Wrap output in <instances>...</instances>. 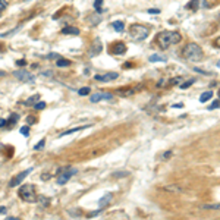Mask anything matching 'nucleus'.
<instances>
[{"instance_id":"nucleus-20","label":"nucleus","mask_w":220,"mask_h":220,"mask_svg":"<svg viewBox=\"0 0 220 220\" xmlns=\"http://www.w3.org/2000/svg\"><path fill=\"white\" fill-rule=\"evenodd\" d=\"M167 59L164 56H160V54H153L150 56V62H166Z\"/></svg>"},{"instance_id":"nucleus-6","label":"nucleus","mask_w":220,"mask_h":220,"mask_svg":"<svg viewBox=\"0 0 220 220\" xmlns=\"http://www.w3.org/2000/svg\"><path fill=\"white\" fill-rule=\"evenodd\" d=\"M13 76L16 78L18 81H21V82H34L35 81V75H31L30 72H27L24 69L15 70L13 72Z\"/></svg>"},{"instance_id":"nucleus-1","label":"nucleus","mask_w":220,"mask_h":220,"mask_svg":"<svg viewBox=\"0 0 220 220\" xmlns=\"http://www.w3.org/2000/svg\"><path fill=\"white\" fill-rule=\"evenodd\" d=\"M181 40L182 37L178 31H161L157 35V44L160 46V49H167L170 46L179 43Z\"/></svg>"},{"instance_id":"nucleus-19","label":"nucleus","mask_w":220,"mask_h":220,"mask_svg":"<svg viewBox=\"0 0 220 220\" xmlns=\"http://www.w3.org/2000/svg\"><path fill=\"white\" fill-rule=\"evenodd\" d=\"M138 90H139V88H135V90H132V88H128V90H120V91H118V94H119V96H131V94H135Z\"/></svg>"},{"instance_id":"nucleus-12","label":"nucleus","mask_w":220,"mask_h":220,"mask_svg":"<svg viewBox=\"0 0 220 220\" xmlns=\"http://www.w3.org/2000/svg\"><path fill=\"white\" fill-rule=\"evenodd\" d=\"M112 198H113V194H110V192H107L104 197H101L100 198V201H99V205L100 207H104V205H107V204L112 201Z\"/></svg>"},{"instance_id":"nucleus-32","label":"nucleus","mask_w":220,"mask_h":220,"mask_svg":"<svg viewBox=\"0 0 220 220\" xmlns=\"http://www.w3.org/2000/svg\"><path fill=\"white\" fill-rule=\"evenodd\" d=\"M44 107H46V103L44 101H40V103L35 104V110H43Z\"/></svg>"},{"instance_id":"nucleus-2","label":"nucleus","mask_w":220,"mask_h":220,"mask_svg":"<svg viewBox=\"0 0 220 220\" xmlns=\"http://www.w3.org/2000/svg\"><path fill=\"white\" fill-rule=\"evenodd\" d=\"M184 56H185V59L191 60V62H198V60L203 59V50H201V47L198 44L189 43L184 49Z\"/></svg>"},{"instance_id":"nucleus-30","label":"nucleus","mask_w":220,"mask_h":220,"mask_svg":"<svg viewBox=\"0 0 220 220\" xmlns=\"http://www.w3.org/2000/svg\"><path fill=\"white\" fill-rule=\"evenodd\" d=\"M28 132H30V128H28V126H22V128H21V134H22L24 136H28V135H30Z\"/></svg>"},{"instance_id":"nucleus-26","label":"nucleus","mask_w":220,"mask_h":220,"mask_svg":"<svg viewBox=\"0 0 220 220\" xmlns=\"http://www.w3.org/2000/svg\"><path fill=\"white\" fill-rule=\"evenodd\" d=\"M172 156H173V151L169 150V151H166V153H163V154H161V160H167V159H170Z\"/></svg>"},{"instance_id":"nucleus-33","label":"nucleus","mask_w":220,"mask_h":220,"mask_svg":"<svg viewBox=\"0 0 220 220\" xmlns=\"http://www.w3.org/2000/svg\"><path fill=\"white\" fill-rule=\"evenodd\" d=\"M194 70H195V72H200V73H203V75H211L210 72H205V70H203V69H198V68H195Z\"/></svg>"},{"instance_id":"nucleus-11","label":"nucleus","mask_w":220,"mask_h":220,"mask_svg":"<svg viewBox=\"0 0 220 220\" xmlns=\"http://www.w3.org/2000/svg\"><path fill=\"white\" fill-rule=\"evenodd\" d=\"M62 34L65 35H79V30L75 28V27H65L62 30Z\"/></svg>"},{"instance_id":"nucleus-4","label":"nucleus","mask_w":220,"mask_h":220,"mask_svg":"<svg viewBox=\"0 0 220 220\" xmlns=\"http://www.w3.org/2000/svg\"><path fill=\"white\" fill-rule=\"evenodd\" d=\"M19 197L27 201V203H34L37 200V194H35V188L33 185H24L19 189Z\"/></svg>"},{"instance_id":"nucleus-15","label":"nucleus","mask_w":220,"mask_h":220,"mask_svg":"<svg viewBox=\"0 0 220 220\" xmlns=\"http://www.w3.org/2000/svg\"><path fill=\"white\" fill-rule=\"evenodd\" d=\"M112 28H113L115 31H118V33H122L123 28H125V24H123L122 21H115V22H112Z\"/></svg>"},{"instance_id":"nucleus-27","label":"nucleus","mask_w":220,"mask_h":220,"mask_svg":"<svg viewBox=\"0 0 220 220\" xmlns=\"http://www.w3.org/2000/svg\"><path fill=\"white\" fill-rule=\"evenodd\" d=\"M101 3H103V0H96L94 1V7H96L97 12H101Z\"/></svg>"},{"instance_id":"nucleus-24","label":"nucleus","mask_w":220,"mask_h":220,"mask_svg":"<svg viewBox=\"0 0 220 220\" xmlns=\"http://www.w3.org/2000/svg\"><path fill=\"white\" fill-rule=\"evenodd\" d=\"M44 142H46V139H40V141L34 145V150H41V148L44 147Z\"/></svg>"},{"instance_id":"nucleus-18","label":"nucleus","mask_w":220,"mask_h":220,"mask_svg":"<svg viewBox=\"0 0 220 220\" xmlns=\"http://www.w3.org/2000/svg\"><path fill=\"white\" fill-rule=\"evenodd\" d=\"M85 128H87V126H78V128H72V129H69V131H65V132L59 134V136L70 135V134H73V132H76V131H82V129H85Z\"/></svg>"},{"instance_id":"nucleus-34","label":"nucleus","mask_w":220,"mask_h":220,"mask_svg":"<svg viewBox=\"0 0 220 220\" xmlns=\"http://www.w3.org/2000/svg\"><path fill=\"white\" fill-rule=\"evenodd\" d=\"M16 65H18V66H21V68H24V66L27 65V62H25V60H18Z\"/></svg>"},{"instance_id":"nucleus-22","label":"nucleus","mask_w":220,"mask_h":220,"mask_svg":"<svg viewBox=\"0 0 220 220\" xmlns=\"http://www.w3.org/2000/svg\"><path fill=\"white\" fill-rule=\"evenodd\" d=\"M38 99H40V96H38V94H37V96H33V97H30V99L25 101V106H31V104H35Z\"/></svg>"},{"instance_id":"nucleus-14","label":"nucleus","mask_w":220,"mask_h":220,"mask_svg":"<svg viewBox=\"0 0 220 220\" xmlns=\"http://www.w3.org/2000/svg\"><path fill=\"white\" fill-rule=\"evenodd\" d=\"M70 60H68V59H63V57H59L57 60H56V65L59 66V68H68V66H70Z\"/></svg>"},{"instance_id":"nucleus-44","label":"nucleus","mask_w":220,"mask_h":220,"mask_svg":"<svg viewBox=\"0 0 220 220\" xmlns=\"http://www.w3.org/2000/svg\"><path fill=\"white\" fill-rule=\"evenodd\" d=\"M6 73H4V70H0V76H4Z\"/></svg>"},{"instance_id":"nucleus-28","label":"nucleus","mask_w":220,"mask_h":220,"mask_svg":"<svg viewBox=\"0 0 220 220\" xmlns=\"http://www.w3.org/2000/svg\"><path fill=\"white\" fill-rule=\"evenodd\" d=\"M78 93H79V94H81V96H88V94H90V93H91V90H90V88H88V87H85V88H81V90H79V91H78Z\"/></svg>"},{"instance_id":"nucleus-17","label":"nucleus","mask_w":220,"mask_h":220,"mask_svg":"<svg viewBox=\"0 0 220 220\" xmlns=\"http://www.w3.org/2000/svg\"><path fill=\"white\" fill-rule=\"evenodd\" d=\"M113 53H116V54H123L125 51H126V46L125 44H122V43H118L116 46H115V49H113Z\"/></svg>"},{"instance_id":"nucleus-41","label":"nucleus","mask_w":220,"mask_h":220,"mask_svg":"<svg viewBox=\"0 0 220 220\" xmlns=\"http://www.w3.org/2000/svg\"><path fill=\"white\" fill-rule=\"evenodd\" d=\"M4 220H21V219H16V217H6Z\"/></svg>"},{"instance_id":"nucleus-7","label":"nucleus","mask_w":220,"mask_h":220,"mask_svg":"<svg viewBox=\"0 0 220 220\" xmlns=\"http://www.w3.org/2000/svg\"><path fill=\"white\" fill-rule=\"evenodd\" d=\"M119 78L118 72H107V73H103V75H94V79L99 81V82H112L115 79Z\"/></svg>"},{"instance_id":"nucleus-21","label":"nucleus","mask_w":220,"mask_h":220,"mask_svg":"<svg viewBox=\"0 0 220 220\" xmlns=\"http://www.w3.org/2000/svg\"><path fill=\"white\" fill-rule=\"evenodd\" d=\"M164 189H166V191H172V192H178V194H181V192H184V189H182L181 186H176V185L164 186Z\"/></svg>"},{"instance_id":"nucleus-3","label":"nucleus","mask_w":220,"mask_h":220,"mask_svg":"<svg viewBox=\"0 0 220 220\" xmlns=\"http://www.w3.org/2000/svg\"><path fill=\"white\" fill-rule=\"evenodd\" d=\"M148 34H150L148 28H145V27H142V25H132L131 30H129V35H131L132 40H135V41H142V40H145V38L148 37Z\"/></svg>"},{"instance_id":"nucleus-5","label":"nucleus","mask_w":220,"mask_h":220,"mask_svg":"<svg viewBox=\"0 0 220 220\" xmlns=\"http://www.w3.org/2000/svg\"><path fill=\"white\" fill-rule=\"evenodd\" d=\"M76 173H78V169H73V167L62 169L60 173H59V176H57V181H56V182H57L59 185H65L69 179H70L73 175H76Z\"/></svg>"},{"instance_id":"nucleus-29","label":"nucleus","mask_w":220,"mask_h":220,"mask_svg":"<svg viewBox=\"0 0 220 220\" xmlns=\"http://www.w3.org/2000/svg\"><path fill=\"white\" fill-rule=\"evenodd\" d=\"M194 82H195V79H189L188 82H184V84L181 85V88H182V90H186V88H188L189 85H192V84H194Z\"/></svg>"},{"instance_id":"nucleus-40","label":"nucleus","mask_w":220,"mask_h":220,"mask_svg":"<svg viewBox=\"0 0 220 220\" xmlns=\"http://www.w3.org/2000/svg\"><path fill=\"white\" fill-rule=\"evenodd\" d=\"M178 82H181V78H175V79H172V84H178Z\"/></svg>"},{"instance_id":"nucleus-42","label":"nucleus","mask_w":220,"mask_h":220,"mask_svg":"<svg viewBox=\"0 0 220 220\" xmlns=\"http://www.w3.org/2000/svg\"><path fill=\"white\" fill-rule=\"evenodd\" d=\"M0 213H6V208L4 207H0Z\"/></svg>"},{"instance_id":"nucleus-43","label":"nucleus","mask_w":220,"mask_h":220,"mask_svg":"<svg viewBox=\"0 0 220 220\" xmlns=\"http://www.w3.org/2000/svg\"><path fill=\"white\" fill-rule=\"evenodd\" d=\"M216 46H217V47H220V37L217 38V41H216Z\"/></svg>"},{"instance_id":"nucleus-25","label":"nucleus","mask_w":220,"mask_h":220,"mask_svg":"<svg viewBox=\"0 0 220 220\" xmlns=\"http://www.w3.org/2000/svg\"><path fill=\"white\" fill-rule=\"evenodd\" d=\"M125 176H128V172H115L113 173V178H125Z\"/></svg>"},{"instance_id":"nucleus-8","label":"nucleus","mask_w":220,"mask_h":220,"mask_svg":"<svg viewBox=\"0 0 220 220\" xmlns=\"http://www.w3.org/2000/svg\"><path fill=\"white\" fill-rule=\"evenodd\" d=\"M112 99H113V96H112L110 93L97 91V93L91 94V97H90V101H91V103H99V101H101V100H112Z\"/></svg>"},{"instance_id":"nucleus-38","label":"nucleus","mask_w":220,"mask_h":220,"mask_svg":"<svg viewBox=\"0 0 220 220\" xmlns=\"http://www.w3.org/2000/svg\"><path fill=\"white\" fill-rule=\"evenodd\" d=\"M100 213H101V210H99V211H94V213H91V214H90V217H96V216H97V214H100Z\"/></svg>"},{"instance_id":"nucleus-16","label":"nucleus","mask_w":220,"mask_h":220,"mask_svg":"<svg viewBox=\"0 0 220 220\" xmlns=\"http://www.w3.org/2000/svg\"><path fill=\"white\" fill-rule=\"evenodd\" d=\"M210 99H213V91H204L200 96V101L201 103H207Z\"/></svg>"},{"instance_id":"nucleus-37","label":"nucleus","mask_w":220,"mask_h":220,"mask_svg":"<svg viewBox=\"0 0 220 220\" xmlns=\"http://www.w3.org/2000/svg\"><path fill=\"white\" fill-rule=\"evenodd\" d=\"M59 57H60V56H59V54H54V53H53V54H49V59H59Z\"/></svg>"},{"instance_id":"nucleus-46","label":"nucleus","mask_w":220,"mask_h":220,"mask_svg":"<svg viewBox=\"0 0 220 220\" xmlns=\"http://www.w3.org/2000/svg\"><path fill=\"white\" fill-rule=\"evenodd\" d=\"M24 1H30V0H24Z\"/></svg>"},{"instance_id":"nucleus-23","label":"nucleus","mask_w":220,"mask_h":220,"mask_svg":"<svg viewBox=\"0 0 220 220\" xmlns=\"http://www.w3.org/2000/svg\"><path fill=\"white\" fill-rule=\"evenodd\" d=\"M38 201L41 203V205H44V207H47L49 203H50V200H49V198H46V197H38Z\"/></svg>"},{"instance_id":"nucleus-13","label":"nucleus","mask_w":220,"mask_h":220,"mask_svg":"<svg viewBox=\"0 0 220 220\" xmlns=\"http://www.w3.org/2000/svg\"><path fill=\"white\" fill-rule=\"evenodd\" d=\"M201 210H214V211H220V203H214V204H204L200 207Z\"/></svg>"},{"instance_id":"nucleus-31","label":"nucleus","mask_w":220,"mask_h":220,"mask_svg":"<svg viewBox=\"0 0 220 220\" xmlns=\"http://www.w3.org/2000/svg\"><path fill=\"white\" fill-rule=\"evenodd\" d=\"M217 107H220V101H219V100H216V101L211 103V106L208 107V110H214V109H217Z\"/></svg>"},{"instance_id":"nucleus-10","label":"nucleus","mask_w":220,"mask_h":220,"mask_svg":"<svg viewBox=\"0 0 220 220\" xmlns=\"http://www.w3.org/2000/svg\"><path fill=\"white\" fill-rule=\"evenodd\" d=\"M101 51H103L101 41H100L99 38H96L94 43H93V46H91V49H90V56H91V57H93V56H99Z\"/></svg>"},{"instance_id":"nucleus-45","label":"nucleus","mask_w":220,"mask_h":220,"mask_svg":"<svg viewBox=\"0 0 220 220\" xmlns=\"http://www.w3.org/2000/svg\"><path fill=\"white\" fill-rule=\"evenodd\" d=\"M217 68H220V60H219V62H217Z\"/></svg>"},{"instance_id":"nucleus-9","label":"nucleus","mask_w":220,"mask_h":220,"mask_svg":"<svg viewBox=\"0 0 220 220\" xmlns=\"http://www.w3.org/2000/svg\"><path fill=\"white\" fill-rule=\"evenodd\" d=\"M31 172H33V169H27V170H24V172H21V173H18L16 176L10 181L9 186H12V188L18 186L21 182H22V181H24V179H25V178H27V176H28V175H30V173H31Z\"/></svg>"},{"instance_id":"nucleus-39","label":"nucleus","mask_w":220,"mask_h":220,"mask_svg":"<svg viewBox=\"0 0 220 220\" xmlns=\"http://www.w3.org/2000/svg\"><path fill=\"white\" fill-rule=\"evenodd\" d=\"M7 123H6V120L4 119H0V128H3V126H6Z\"/></svg>"},{"instance_id":"nucleus-47","label":"nucleus","mask_w":220,"mask_h":220,"mask_svg":"<svg viewBox=\"0 0 220 220\" xmlns=\"http://www.w3.org/2000/svg\"><path fill=\"white\" fill-rule=\"evenodd\" d=\"M0 16H1V13H0Z\"/></svg>"},{"instance_id":"nucleus-36","label":"nucleus","mask_w":220,"mask_h":220,"mask_svg":"<svg viewBox=\"0 0 220 220\" xmlns=\"http://www.w3.org/2000/svg\"><path fill=\"white\" fill-rule=\"evenodd\" d=\"M148 13H160L159 9H148Z\"/></svg>"},{"instance_id":"nucleus-35","label":"nucleus","mask_w":220,"mask_h":220,"mask_svg":"<svg viewBox=\"0 0 220 220\" xmlns=\"http://www.w3.org/2000/svg\"><path fill=\"white\" fill-rule=\"evenodd\" d=\"M7 6V3H6V0H0V9H4Z\"/></svg>"}]
</instances>
